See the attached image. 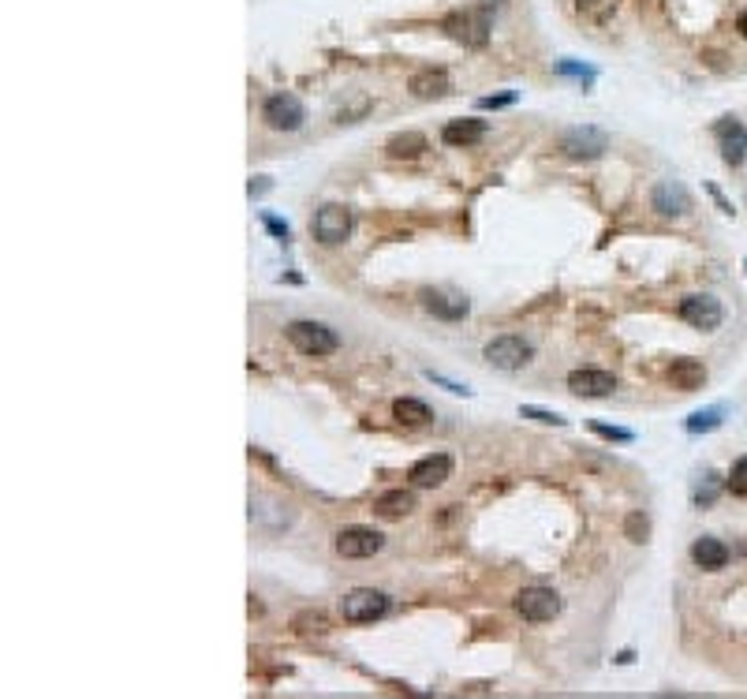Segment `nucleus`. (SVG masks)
<instances>
[{"label":"nucleus","mask_w":747,"mask_h":699,"mask_svg":"<svg viewBox=\"0 0 747 699\" xmlns=\"http://www.w3.org/2000/svg\"><path fill=\"white\" fill-rule=\"evenodd\" d=\"M557 146H560V154L572 158V161H595L609 150V135L595 124H583V128H568Z\"/></svg>","instance_id":"nucleus-1"},{"label":"nucleus","mask_w":747,"mask_h":699,"mask_svg":"<svg viewBox=\"0 0 747 699\" xmlns=\"http://www.w3.org/2000/svg\"><path fill=\"white\" fill-rule=\"evenodd\" d=\"M389 614V595L385 591H374V587H355L340 598V617L352 621V625H366V621H378Z\"/></svg>","instance_id":"nucleus-2"},{"label":"nucleus","mask_w":747,"mask_h":699,"mask_svg":"<svg viewBox=\"0 0 747 699\" xmlns=\"http://www.w3.org/2000/svg\"><path fill=\"white\" fill-rule=\"evenodd\" d=\"M285 333H288V341H292V348H296V352H303V355H315V359L333 355V352L340 348L336 333H333L329 325H322V322H292Z\"/></svg>","instance_id":"nucleus-3"},{"label":"nucleus","mask_w":747,"mask_h":699,"mask_svg":"<svg viewBox=\"0 0 747 699\" xmlns=\"http://www.w3.org/2000/svg\"><path fill=\"white\" fill-rule=\"evenodd\" d=\"M310 232H315V239L325 243V248H336V243H344L352 236V209L340 202H325L315 214V221H310Z\"/></svg>","instance_id":"nucleus-4"},{"label":"nucleus","mask_w":747,"mask_h":699,"mask_svg":"<svg viewBox=\"0 0 747 699\" xmlns=\"http://www.w3.org/2000/svg\"><path fill=\"white\" fill-rule=\"evenodd\" d=\"M482 355H486L490 367H497V371H519V367H527V363H531L535 348L527 345L523 337H516V333H501V337H493V341L486 345Z\"/></svg>","instance_id":"nucleus-5"},{"label":"nucleus","mask_w":747,"mask_h":699,"mask_svg":"<svg viewBox=\"0 0 747 699\" xmlns=\"http://www.w3.org/2000/svg\"><path fill=\"white\" fill-rule=\"evenodd\" d=\"M560 595L553 591V587H523L519 595H516V614L523 617V621H531V625H546V621H553L557 614H560Z\"/></svg>","instance_id":"nucleus-6"},{"label":"nucleus","mask_w":747,"mask_h":699,"mask_svg":"<svg viewBox=\"0 0 747 699\" xmlns=\"http://www.w3.org/2000/svg\"><path fill=\"white\" fill-rule=\"evenodd\" d=\"M262 120L273 131H299L306 124V109L296 94H269L262 105Z\"/></svg>","instance_id":"nucleus-7"},{"label":"nucleus","mask_w":747,"mask_h":699,"mask_svg":"<svg viewBox=\"0 0 747 699\" xmlns=\"http://www.w3.org/2000/svg\"><path fill=\"white\" fill-rule=\"evenodd\" d=\"M445 30H449V38H456V42H463V45H486V38H490V8H471V12H452L445 23H441Z\"/></svg>","instance_id":"nucleus-8"},{"label":"nucleus","mask_w":747,"mask_h":699,"mask_svg":"<svg viewBox=\"0 0 747 699\" xmlns=\"http://www.w3.org/2000/svg\"><path fill=\"white\" fill-rule=\"evenodd\" d=\"M680 318L688 322L692 329L710 333V329H718V325H722L725 311H722V299H718V296L699 292V296H684V299H680Z\"/></svg>","instance_id":"nucleus-9"},{"label":"nucleus","mask_w":747,"mask_h":699,"mask_svg":"<svg viewBox=\"0 0 747 699\" xmlns=\"http://www.w3.org/2000/svg\"><path fill=\"white\" fill-rule=\"evenodd\" d=\"M650 206L658 209L662 218H673V221H684L692 214V195L680 180H658L650 191Z\"/></svg>","instance_id":"nucleus-10"},{"label":"nucleus","mask_w":747,"mask_h":699,"mask_svg":"<svg viewBox=\"0 0 747 699\" xmlns=\"http://www.w3.org/2000/svg\"><path fill=\"white\" fill-rule=\"evenodd\" d=\"M336 554L340 558H352V561H363V558H374V554H382V546H385V535L382 531H374V528H344V531H336Z\"/></svg>","instance_id":"nucleus-11"},{"label":"nucleus","mask_w":747,"mask_h":699,"mask_svg":"<svg viewBox=\"0 0 747 699\" xmlns=\"http://www.w3.org/2000/svg\"><path fill=\"white\" fill-rule=\"evenodd\" d=\"M713 139H718V150H722V161L740 169L747 161V128L740 124L736 116H722L713 124Z\"/></svg>","instance_id":"nucleus-12"},{"label":"nucleus","mask_w":747,"mask_h":699,"mask_svg":"<svg viewBox=\"0 0 747 699\" xmlns=\"http://www.w3.org/2000/svg\"><path fill=\"white\" fill-rule=\"evenodd\" d=\"M568 389L576 397H587V401H598V397H609L616 389V378L609 371H598V367H579L568 374Z\"/></svg>","instance_id":"nucleus-13"},{"label":"nucleus","mask_w":747,"mask_h":699,"mask_svg":"<svg viewBox=\"0 0 747 699\" xmlns=\"http://www.w3.org/2000/svg\"><path fill=\"white\" fill-rule=\"evenodd\" d=\"M449 475H452V457H449V452H430V457L415 461L412 471H408V479H412L415 486H422V490H430V486H441Z\"/></svg>","instance_id":"nucleus-14"},{"label":"nucleus","mask_w":747,"mask_h":699,"mask_svg":"<svg viewBox=\"0 0 747 699\" xmlns=\"http://www.w3.org/2000/svg\"><path fill=\"white\" fill-rule=\"evenodd\" d=\"M422 307L430 311V315H438V318H445V322H460V318H467L471 315V303H467L463 296H452V292H438V288H422Z\"/></svg>","instance_id":"nucleus-15"},{"label":"nucleus","mask_w":747,"mask_h":699,"mask_svg":"<svg viewBox=\"0 0 747 699\" xmlns=\"http://www.w3.org/2000/svg\"><path fill=\"white\" fill-rule=\"evenodd\" d=\"M669 382H673V389H680V393H695V389L706 385V367H703L699 359H692V355L673 359V363H669Z\"/></svg>","instance_id":"nucleus-16"},{"label":"nucleus","mask_w":747,"mask_h":699,"mask_svg":"<svg viewBox=\"0 0 747 699\" xmlns=\"http://www.w3.org/2000/svg\"><path fill=\"white\" fill-rule=\"evenodd\" d=\"M408 90H412L415 98H422V102H433V98H445L449 90H452V83H449V75H445L441 68H419V72L412 75Z\"/></svg>","instance_id":"nucleus-17"},{"label":"nucleus","mask_w":747,"mask_h":699,"mask_svg":"<svg viewBox=\"0 0 747 699\" xmlns=\"http://www.w3.org/2000/svg\"><path fill=\"white\" fill-rule=\"evenodd\" d=\"M692 561L706 572H718V568L729 565V546L722 539H713V535H703V539L692 542Z\"/></svg>","instance_id":"nucleus-18"},{"label":"nucleus","mask_w":747,"mask_h":699,"mask_svg":"<svg viewBox=\"0 0 747 699\" xmlns=\"http://www.w3.org/2000/svg\"><path fill=\"white\" fill-rule=\"evenodd\" d=\"M441 139L449 146H475L486 139V120L479 116H467V120H449V124L441 128Z\"/></svg>","instance_id":"nucleus-19"},{"label":"nucleus","mask_w":747,"mask_h":699,"mask_svg":"<svg viewBox=\"0 0 747 699\" xmlns=\"http://www.w3.org/2000/svg\"><path fill=\"white\" fill-rule=\"evenodd\" d=\"M426 150H430L426 135H419V131H403V135H393V139H389L385 154H389L393 161H415V158L426 154Z\"/></svg>","instance_id":"nucleus-20"},{"label":"nucleus","mask_w":747,"mask_h":699,"mask_svg":"<svg viewBox=\"0 0 747 699\" xmlns=\"http://www.w3.org/2000/svg\"><path fill=\"white\" fill-rule=\"evenodd\" d=\"M412 509H415L412 490H385L378 501H374V512H378L382 520H400V516H408Z\"/></svg>","instance_id":"nucleus-21"},{"label":"nucleus","mask_w":747,"mask_h":699,"mask_svg":"<svg viewBox=\"0 0 747 699\" xmlns=\"http://www.w3.org/2000/svg\"><path fill=\"white\" fill-rule=\"evenodd\" d=\"M393 419L403 422V427H426L433 412H430V404H422L415 397H400V401H393Z\"/></svg>","instance_id":"nucleus-22"},{"label":"nucleus","mask_w":747,"mask_h":699,"mask_svg":"<svg viewBox=\"0 0 747 699\" xmlns=\"http://www.w3.org/2000/svg\"><path fill=\"white\" fill-rule=\"evenodd\" d=\"M616 8H620V0H576V12L595 26H606L616 15Z\"/></svg>","instance_id":"nucleus-23"},{"label":"nucleus","mask_w":747,"mask_h":699,"mask_svg":"<svg viewBox=\"0 0 747 699\" xmlns=\"http://www.w3.org/2000/svg\"><path fill=\"white\" fill-rule=\"evenodd\" d=\"M722 415H725V408H703V412H692L688 422H684V431H688V434H710V431H718L722 422H725Z\"/></svg>","instance_id":"nucleus-24"},{"label":"nucleus","mask_w":747,"mask_h":699,"mask_svg":"<svg viewBox=\"0 0 747 699\" xmlns=\"http://www.w3.org/2000/svg\"><path fill=\"white\" fill-rule=\"evenodd\" d=\"M729 490L736 494V498H747V457H740L736 464H732V471H729Z\"/></svg>","instance_id":"nucleus-25"},{"label":"nucleus","mask_w":747,"mask_h":699,"mask_svg":"<svg viewBox=\"0 0 747 699\" xmlns=\"http://www.w3.org/2000/svg\"><path fill=\"white\" fill-rule=\"evenodd\" d=\"M519 415H523V419H535V422H553V427H565V422H568L560 412H546V408H531V404H523Z\"/></svg>","instance_id":"nucleus-26"},{"label":"nucleus","mask_w":747,"mask_h":699,"mask_svg":"<svg viewBox=\"0 0 747 699\" xmlns=\"http://www.w3.org/2000/svg\"><path fill=\"white\" fill-rule=\"evenodd\" d=\"M699 479H703V482L695 486V505H710L713 494H718V475L706 471V475H699Z\"/></svg>","instance_id":"nucleus-27"},{"label":"nucleus","mask_w":747,"mask_h":699,"mask_svg":"<svg viewBox=\"0 0 747 699\" xmlns=\"http://www.w3.org/2000/svg\"><path fill=\"white\" fill-rule=\"evenodd\" d=\"M557 72L560 75H572V79H579V83H595V68H583V64H572V60H560V64H557Z\"/></svg>","instance_id":"nucleus-28"},{"label":"nucleus","mask_w":747,"mask_h":699,"mask_svg":"<svg viewBox=\"0 0 747 699\" xmlns=\"http://www.w3.org/2000/svg\"><path fill=\"white\" fill-rule=\"evenodd\" d=\"M590 431H595L598 438H606V442H635V434H632V431H620V427H606V422H590Z\"/></svg>","instance_id":"nucleus-29"},{"label":"nucleus","mask_w":747,"mask_h":699,"mask_svg":"<svg viewBox=\"0 0 747 699\" xmlns=\"http://www.w3.org/2000/svg\"><path fill=\"white\" fill-rule=\"evenodd\" d=\"M625 531H628V539H632V542H643V539H646V531H650L646 516H643V512H632L628 520H625Z\"/></svg>","instance_id":"nucleus-30"},{"label":"nucleus","mask_w":747,"mask_h":699,"mask_svg":"<svg viewBox=\"0 0 747 699\" xmlns=\"http://www.w3.org/2000/svg\"><path fill=\"white\" fill-rule=\"evenodd\" d=\"M516 102V94H497V98H482L479 105L482 109H505V105H512Z\"/></svg>","instance_id":"nucleus-31"},{"label":"nucleus","mask_w":747,"mask_h":699,"mask_svg":"<svg viewBox=\"0 0 747 699\" xmlns=\"http://www.w3.org/2000/svg\"><path fill=\"white\" fill-rule=\"evenodd\" d=\"M262 221H266V228H269L273 236H280V239H288V225H285V221H276V218H269V214H266Z\"/></svg>","instance_id":"nucleus-32"},{"label":"nucleus","mask_w":747,"mask_h":699,"mask_svg":"<svg viewBox=\"0 0 747 699\" xmlns=\"http://www.w3.org/2000/svg\"><path fill=\"white\" fill-rule=\"evenodd\" d=\"M262 191H269V180H266V176H258V184L251 180V195H262Z\"/></svg>","instance_id":"nucleus-33"},{"label":"nucleus","mask_w":747,"mask_h":699,"mask_svg":"<svg viewBox=\"0 0 747 699\" xmlns=\"http://www.w3.org/2000/svg\"><path fill=\"white\" fill-rule=\"evenodd\" d=\"M736 30H740V34L747 38V12H740V19H736Z\"/></svg>","instance_id":"nucleus-34"},{"label":"nucleus","mask_w":747,"mask_h":699,"mask_svg":"<svg viewBox=\"0 0 747 699\" xmlns=\"http://www.w3.org/2000/svg\"><path fill=\"white\" fill-rule=\"evenodd\" d=\"M743 269H747V262H743Z\"/></svg>","instance_id":"nucleus-35"}]
</instances>
